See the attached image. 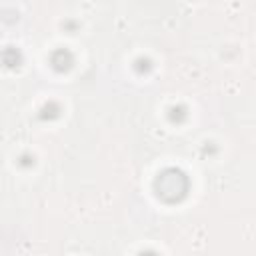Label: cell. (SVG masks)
<instances>
[{
	"mask_svg": "<svg viewBox=\"0 0 256 256\" xmlns=\"http://www.w3.org/2000/svg\"><path fill=\"white\" fill-rule=\"evenodd\" d=\"M158 196H162L164 200H180L184 194H186V188H188V180L182 172L178 170H168L164 172L160 178H158Z\"/></svg>",
	"mask_w": 256,
	"mask_h": 256,
	"instance_id": "6da1fadb",
	"label": "cell"
}]
</instances>
